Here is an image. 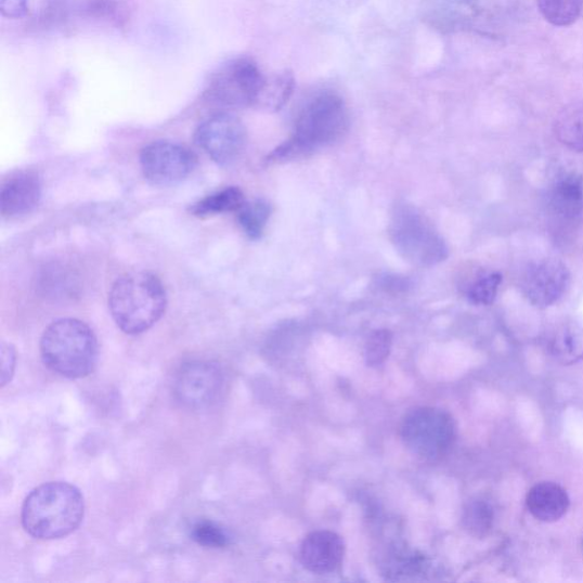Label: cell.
I'll return each mask as SVG.
<instances>
[{
  "label": "cell",
  "mask_w": 583,
  "mask_h": 583,
  "mask_svg": "<svg viewBox=\"0 0 583 583\" xmlns=\"http://www.w3.org/2000/svg\"><path fill=\"white\" fill-rule=\"evenodd\" d=\"M557 140L568 148L583 152V100L567 105L556 117Z\"/></svg>",
  "instance_id": "17"
},
{
  "label": "cell",
  "mask_w": 583,
  "mask_h": 583,
  "mask_svg": "<svg viewBox=\"0 0 583 583\" xmlns=\"http://www.w3.org/2000/svg\"><path fill=\"white\" fill-rule=\"evenodd\" d=\"M549 351L556 362L573 365L583 361V325L567 323L558 326L549 339Z\"/></svg>",
  "instance_id": "16"
},
{
  "label": "cell",
  "mask_w": 583,
  "mask_h": 583,
  "mask_svg": "<svg viewBox=\"0 0 583 583\" xmlns=\"http://www.w3.org/2000/svg\"><path fill=\"white\" fill-rule=\"evenodd\" d=\"M140 163L143 174L151 185L169 187L185 181L195 169L197 158L181 144L158 141L142 150Z\"/></svg>",
  "instance_id": "8"
},
{
  "label": "cell",
  "mask_w": 583,
  "mask_h": 583,
  "mask_svg": "<svg viewBox=\"0 0 583 583\" xmlns=\"http://www.w3.org/2000/svg\"><path fill=\"white\" fill-rule=\"evenodd\" d=\"M527 506L534 519L556 522L567 514L570 500L567 491L557 483L541 482L529 490Z\"/></svg>",
  "instance_id": "15"
},
{
  "label": "cell",
  "mask_w": 583,
  "mask_h": 583,
  "mask_svg": "<svg viewBox=\"0 0 583 583\" xmlns=\"http://www.w3.org/2000/svg\"><path fill=\"white\" fill-rule=\"evenodd\" d=\"M348 128V112L344 100L334 93H322L301 109L295 137L269 156V160L294 158L338 141Z\"/></svg>",
  "instance_id": "4"
},
{
  "label": "cell",
  "mask_w": 583,
  "mask_h": 583,
  "mask_svg": "<svg viewBox=\"0 0 583 583\" xmlns=\"http://www.w3.org/2000/svg\"><path fill=\"white\" fill-rule=\"evenodd\" d=\"M392 347V333L388 329L375 331L366 344V362L368 366L383 365L390 354Z\"/></svg>",
  "instance_id": "25"
},
{
  "label": "cell",
  "mask_w": 583,
  "mask_h": 583,
  "mask_svg": "<svg viewBox=\"0 0 583 583\" xmlns=\"http://www.w3.org/2000/svg\"><path fill=\"white\" fill-rule=\"evenodd\" d=\"M548 209L558 230H575L583 215V181L579 174L568 172L556 179L549 192Z\"/></svg>",
  "instance_id": "12"
},
{
  "label": "cell",
  "mask_w": 583,
  "mask_h": 583,
  "mask_svg": "<svg viewBox=\"0 0 583 583\" xmlns=\"http://www.w3.org/2000/svg\"><path fill=\"white\" fill-rule=\"evenodd\" d=\"M294 75L284 72L267 77L257 107L268 111H280L294 94Z\"/></svg>",
  "instance_id": "19"
},
{
  "label": "cell",
  "mask_w": 583,
  "mask_h": 583,
  "mask_svg": "<svg viewBox=\"0 0 583 583\" xmlns=\"http://www.w3.org/2000/svg\"><path fill=\"white\" fill-rule=\"evenodd\" d=\"M583 0H537V9L550 25L568 27L579 18Z\"/></svg>",
  "instance_id": "20"
},
{
  "label": "cell",
  "mask_w": 583,
  "mask_h": 583,
  "mask_svg": "<svg viewBox=\"0 0 583 583\" xmlns=\"http://www.w3.org/2000/svg\"><path fill=\"white\" fill-rule=\"evenodd\" d=\"M265 78L250 59L229 61L211 76L205 99L222 108L257 107Z\"/></svg>",
  "instance_id": "7"
},
{
  "label": "cell",
  "mask_w": 583,
  "mask_h": 583,
  "mask_svg": "<svg viewBox=\"0 0 583 583\" xmlns=\"http://www.w3.org/2000/svg\"><path fill=\"white\" fill-rule=\"evenodd\" d=\"M345 543L332 531L309 533L300 547L302 566L312 573L327 574L340 568L345 557Z\"/></svg>",
  "instance_id": "14"
},
{
  "label": "cell",
  "mask_w": 583,
  "mask_h": 583,
  "mask_svg": "<svg viewBox=\"0 0 583 583\" xmlns=\"http://www.w3.org/2000/svg\"><path fill=\"white\" fill-rule=\"evenodd\" d=\"M390 237L397 251L413 264L431 267L448 257L442 237L428 218L414 207H397L390 223Z\"/></svg>",
  "instance_id": "5"
},
{
  "label": "cell",
  "mask_w": 583,
  "mask_h": 583,
  "mask_svg": "<svg viewBox=\"0 0 583 583\" xmlns=\"http://www.w3.org/2000/svg\"><path fill=\"white\" fill-rule=\"evenodd\" d=\"M190 534L196 544L209 548H225L231 544L228 531L209 520H199L193 523Z\"/></svg>",
  "instance_id": "24"
},
{
  "label": "cell",
  "mask_w": 583,
  "mask_h": 583,
  "mask_svg": "<svg viewBox=\"0 0 583 583\" xmlns=\"http://www.w3.org/2000/svg\"><path fill=\"white\" fill-rule=\"evenodd\" d=\"M16 353L13 346H2V386L5 387L13 377Z\"/></svg>",
  "instance_id": "27"
},
{
  "label": "cell",
  "mask_w": 583,
  "mask_h": 583,
  "mask_svg": "<svg viewBox=\"0 0 583 583\" xmlns=\"http://www.w3.org/2000/svg\"><path fill=\"white\" fill-rule=\"evenodd\" d=\"M85 515L80 490L66 482L44 483L30 492L22 507V524L37 540H60L76 531Z\"/></svg>",
  "instance_id": "1"
},
{
  "label": "cell",
  "mask_w": 583,
  "mask_h": 583,
  "mask_svg": "<svg viewBox=\"0 0 583 583\" xmlns=\"http://www.w3.org/2000/svg\"><path fill=\"white\" fill-rule=\"evenodd\" d=\"M245 202L244 194L238 187H228L199 199L190 211L198 218L238 212Z\"/></svg>",
  "instance_id": "18"
},
{
  "label": "cell",
  "mask_w": 583,
  "mask_h": 583,
  "mask_svg": "<svg viewBox=\"0 0 583 583\" xmlns=\"http://www.w3.org/2000/svg\"><path fill=\"white\" fill-rule=\"evenodd\" d=\"M167 305L163 282L145 272L124 275L112 285L108 294L112 319L129 335H139L153 327L165 315Z\"/></svg>",
  "instance_id": "2"
},
{
  "label": "cell",
  "mask_w": 583,
  "mask_h": 583,
  "mask_svg": "<svg viewBox=\"0 0 583 583\" xmlns=\"http://www.w3.org/2000/svg\"><path fill=\"white\" fill-rule=\"evenodd\" d=\"M41 198V183L38 174L30 170L11 173L4 179L0 190V211L8 219L30 213Z\"/></svg>",
  "instance_id": "13"
},
{
  "label": "cell",
  "mask_w": 583,
  "mask_h": 583,
  "mask_svg": "<svg viewBox=\"0 0 583 583\" xmlns=\"http://www.w3.org/2000/svg\"><path fill=\"white\" fill-rule=\"evenodd\" d=\"M582 548H583V541H582Z\"/></svg>",
  "instance_id": "29"
},
{
  "label": "cell",
  "mask_w": 583,
  "mask_h": 583,
  "mask_svg": "<svg viewBox=\"0 0 583 583\" xmlns=\"http://www.w3.org/2000/svg\"><path fill=\"white\" fill-rule=\"evenodd\" d=\"M493 522V510L484 501L470 502L464 509V528L472 535L482 537L488 534Z\"/></svg>",
  "instance_id": "22"
},
{
  "label": "cell",
  "mask_w": 583,
  "mask_h": 583,
  "mask_svg": "<svg viewBox=\"0 0 583 583\" xmlns=\"http://www.w3.org/2000/svg\"><path fill=\"white\" fill-rule=\"evenodd\" d=\"M3 15L18 18L29 12V0H0Z\"/></svg>",
  "instance_id": "28"
},
{
  "label": "cell",
  "mask_w": 583,
  "mask_h": 583,
  "mask_svg": "<svg viewBox=\"0 0 583 583\" xmlns=\"http://www.w3.org/2000/svg\"><path fill=\"white\" fill-rule=\"evenodd\" d=\"M503 276L498 272H487L470 284L467 297L477 306H490L495 302Z\"/></svg>",
  "instance_id": "23"
},
{
  "label": "cell",
  "mask_w": 583,
  "mask_h": 583,
  "mask_svg": "<svg viewBox=\"0 0 583 583\" xmlns=\"http://www.w3.org/2000/svg\"><path fill=\"white\" fill-rule=\"evenodd\" d=\"M196 145L219 166H230L241 156L246 144V130L233 115L217 114L200 122L195 131Z\"/></svg>",
  "instance_id": "9"
},
{
  "label": "cell",
  "mask_w": 583,
  "mask_h": 583,
  "mask_svg": "<svg viewBox=\"0 0 583 583\" xmlns=\"http://www.w3.org/2000/svg\"><path fill=\"white\" fill-rule=\"evenodd\" d=\"M400 438L415 456L438 462L451 452L456 440V423L450 413L436 407L411 411L400 424Z\"/></svg>",
  "instance_id": "6"
},
{
  "label": "cell",
  "mask_w": 583,
  "mask_h": 583,
  "mask_svg": "<svg viewBox=\"0 0 583 583\" xmlns=\"http://www.w3.org/2000/svg\"><path fill=\"white\" fill-rule=\"evenodd\" d=\"M423 560L422 555L415 552L399 550L392 558V571L396 575L415 574L420 570Z\"/></svg>",
  "instance_id": "26"
},
{
  "label": "cell",
  "mask_w": 583,
  "mask_h": 583,
  "mask_svg": "<svg viewBox=\"0 0 583 583\" xmlns=\"http://www.w3.org/2000/svg\"><path fill=\"white\" fill-rule=\"evenodd\" d=\"M271 213V205L263 199L245 202V205L237 212L238 222L246 235L252 239H258L262 236Z\"/></svg>",
  "instance_id": "21"
},
{
  "label": "cell",
  "mask_w": 583,
  "mask_h": 583,
  "mask_svg": "<svg viewBox=\"0 0 583 583\" xmlns=\"http://www.w3.org/2000/svg\"><path fill=\"white\" fill-rule=\"evenodd\" d=\"M223 387L221 368L205 361L191 362L177 372L173 394L183 406L202 411L215 405Z\"/></svg>",
  "instance_id": "10"
},
{
  "label": "cell",
  "mask_w": 583,
  "mask_h": 583,
  "mask_svg": "<svg viewBox=\"0 0 583 583\" xmlns=\"http://www.w3.org/2000/svg\"><path fill=\"white\" fill-rule=\"evenodd\" d=\"M571 283L567 264L558 259H543L531 264L521 282L522 294L536 308H548L562 299Z\"/></svg>",
  "instance_id": "11"
},
{
  "label": "cell",
  "mask_w": 583,
  "mask_h": 583,
  "mask_svg": "<svg viewBox=\"0 0 583 583\" xmlns=\"http://www.w3.org/2000/svg\"><path fill=\"white\" fill-rule=\"evenodd\" d=\"M42 362L66 378L91 374L99 358V344L91 327L79 320L63 319L43 332L40 341Z\"/></svg>",
  "instance_id": "3"
}]
</instances>
